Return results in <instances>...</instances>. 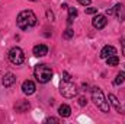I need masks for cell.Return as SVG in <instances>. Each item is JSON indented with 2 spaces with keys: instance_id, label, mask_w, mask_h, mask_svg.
Segmentation results:
<instances>
[{
  "instance_id": "cell-10",
  "label": "cell",
  "mask_w": 125,
  "mask_h": 124,
  "mask_svg": "<svg viewBox=\"0 0 125 124\" xmlns=\"http://www.w3.org/2000/svg\"><path fill=\"white\" fill-rule=\"evenodd\" d=\"M33 54L36 57H44V56L48 54V47L44 45V44H38V45L33 47Z\"/></svg>"
},
{
  "instance_id": "cell-16",
  "label": "cell",
  "mask_w": 125,
  "mask_h": 124,
  "mask_svg": "<svg viewBox=\"0 0 125 124\" xmlns=\"http://www.w3.org/2000/svg\"><path fill=\"white\" fill-rule=\"evenodd\" d=\"M106 63H108V66H118L119 59H118V56H116V54H114V56H111V57H108V59H106Z\"/></svg>"
},
{
  "instance_id": "cell-14",
  "label": "cell",
  "mask_w": 125,
  "mask_h": 124,
  "mask_svg": "<svg viewBox=\"0 0 125 124\" xmlns=\"http://www.w3.org/2000/svg\"><path fill=\"white\" fill-rule=\"evenodd\" d=\"M109 102L114 105V108L118 111V112H121V105H119V102H118V98L115 96V95H112V93H109Z\"/></svg>"
},
{
  "instance_id": "cell-18",
  "label": "cell",
  "mask_w": 125,
  "mask_h": 124,
  "mask_svg": "<svg viewBox=\"0 0 125 124\" xmlns=\"http://www.w3.org/2000/svg\"><path fill=\"white\" fill-rule=\"evenodd\" d=\"M73 35H74V31H73L71 28H68V29H65V31H64V34H62V38H64V39H70Z\"/></svg>"
},
{
  "instance_id": "cell-5",
  "label": "cell",
  "mask_w": 125,
  "mask_h": 124,
  "mask_svg": "<svg viewBox=\"0 0 125 124\" xmlns=\"http://www.w3.org/2000/svg\"><path fill=\"white\" fill-rule=\"evenodd\" d=\"M9 62L15 66H19L25 62V54H23V50L21 47H13L9 50Z\"/></svg>"
},
{
  "instance_id": "cell-25",
  "label": "cell",
  "mask_w": 125,
  "mask_h": 124,
  "mask_svg": "<svg viewBox=\"0 0 125 124\" xmlns=\"http://www.w3.org/2000/svg\"><path fill=\"white\" fill-rule=\"evenodd\" d=\"M119 42H121V45H122V56H125V39L122 38Z\"/></svg>"
},
{
  "instance_id": "cell-20",
  "label": "cell",
  "mask_w": 125,
  "mask_h": 124,
  "mask_svg": "<svg viewBox=\"0 0 125 124\" xmlns=\"http://www.w3.org/2000/svg\"><path fill=\"white\" fill-rule=\"evenodd\" d=\"M86 104H87V101H86V98H84V96H80V98H79V105H82V107H84Z\"/></svg>"
},
{
  "instance_id": "cell-27",
  "label": "cell",
  "mask_w": 125,
  "mask_h": 124,
  "mask_svg": "<svg viewBox=\"0 0 125 124\" xmlns=\"http://www.w3.org/2000/svg\"><path fill=\"white\" fill-rule=\"evenodd\" d=\"M29 1H38V0H29Z\"/></svg>"
},
{
  "instance_id": "cell-21",
  "label": "cell",
  "mask_w": 125,
  "mask_h": 124,
  "mask_svg": "<svg viewBox=\"0 0 125 124\" xmlns=\"http://www.w3.org/2000/svg\"><path fill=\"white\" fill-rule=\"evenodd\" d=\"M60 120L58 118H55V117H48L47 120H45V123H58Z\"/></svg>"
},
{
  "instance_id": "cell-3",
  "label": "cell",
  "mask_w": 125,
  "mask_h": 124,
  "mask_svg": "<svg viewBox=\"0 0 125 124\" xmlns=\"http://www.w3.org/2000/svg\"><path fill=\"white\" fill-rule=\"evenodd\" d=\"M92 99H93L94 105L102 112H109V102L106 101V98H105V95H103L100 88H97V86L92 88Z\"/></svg>"
},
{
  "instance_id": "cell-23",
  "label": "cell",
  "mask_w": 125,
  "mask_h": 124,
  "mask_svg": "<svg viewBox=\"0 0 125 124\" xmlns=\"http://www.w3.org/2000/svg\"><path fill=\"white\" fill-rule=\"evenodd\" d=\"M80 1V4H83V6H89L90 3H92V0H79Z\"/></svg>"
},
{
  "instance_id": "cell-22",
  "label": "cell",
  "mask_w": 125,
  "mask_h": 124,
  "mask_svg": "<svg viewBox=\"0 0 125 124\" xmlns=\"http://www.w3.org/2000/svg\"><path fill=\"white\" fill-rule=\"evenodd\" d=\"M62 80H71V76H70L67 72H64V73H62Z\"/></svg>"
},
{
  "instance_id": "cell-12",
  "label": "cell",
  "mask_w": 125,
  "mask_h": 124,
  "mask_svg": "<svg viewBox=\"0 0 125 124\" xmlns=\"http://www.w3.org/2000/svg\"><path fill=\"white\" fill-rule=\"evenodd\" d=\"M114 9H115V15H116V18H118V21L122 22V21L125 19V7H124V4L118 3Z\"/></svg>"
},
{
  "instance_id": "cell-15",
  "label": "cell",
  "mask_w": 125,
  "mask_h": 124,
  "mask_svg": "<svg viewBox=\"0 0 125 124\" xmlns=\"http://www.w3.org/2000/svg\"><path fill=\"white\" fill-rule=\"evenodd\" d=\"M124 82H125V72H119V73L116 74L114 83H115V85H122Z\"/></svg>"
},
{
  "instance_id": "cell-13",
  "label": "cell",
  "mask_w": 125,
  "mask_h": 124,
  "mask_svg": "<svg viewBox=\"0 0 125 124\" xmlns=\"http://www.w3.org/2000/svg\"><path fill=\"white\" fill-rule=\"evenodd\" d=\"M58 114H60L61 117H70L71 108H70L67 104H62V105H60V108H58Z\"/></svg>"
},
{
  "instance_id": "cell-7",
  "label": "cell",
  "mask_w": 125,
  "mask_h": 124,
  "mask_svg": "<svg viewBox=\"0 0 125 124\" xmlns=\"http://www.w3.org/2000/svg\"><path fill=\"white\" fill-rule=\"evenodd\" d=\"M114 54H116V48L114 47V45H105L102 50H100V59H108V57H111V56H114Z\"/></svg>"
},
{
  "instance_id": "cell-2",
  "label": "cell",
  "mask_w": 125,
  "mask_h": 124,
  "mask_svg": "<svg viewBox=\"0 0 125 124\" xmlns=\"http://www.w3.org/2000/svg\"><path fill=\"white\" fill-rule=\"evenodd\" d=\"M33 74H35V77L39 83H48L52 79L54 73H52V69L48 64H36L35 70H33Z\"/></svg>"
},
{
  "instance_id": "cell-17",
  "label": "cell",
  "mask_w": 125,
  "mask_h": 124,
  "mask_svg": "<svg viewBox=\"0 0 125 124\" xmlns=\"http://www.w3.org/2000/svg\"><path fill=\"white\" fill-rule=\"evenodd\" d=\"M77 16V9L76 7H68V24L73 22V18Z\"/></svg>"
},
{
  "instance_id": "cell-24",
  "label": "cell",
  "mask_w": 125,
  "mask_h": 124,
  "mask_svg": "<svg viewBox=\"0 0 125 124\" xmlns=\"http://www.w3.org/2000/svg\"><path fill=\"white\" fill-rule=\"evenodd\" d=\"M47 16H48V19H50V21H54V15H52V12H51V10H47Z\"/></svg>"
},
{
  "instance_id": "cell-6",
  "label": "cell",
  "mask_w": 125,
  "mask_h": 124,
  "mask_svg": "<svg viewBox=\"0 0 125 124\" xmlns=\"http://www.w3.org/2000/svg\"><path fill=\"white\" fill-rule=\"evenodd\" d=\"M106 24H108V19H106V16H103V15H96L93 18V21H92V25H93L96 29L105 28Z\"/></svg>"
},
{
  "instance_id": "cell-11",
  "label": "cell",
  "mask_w": 125,
  "mask_h": 124,
  "mask_svg": "<svg viewBox=\"0 0 125 124\" xmlns=\"http://www.w3.org/2000/svg\"><path fill=\"white\" fill-rule=\"evenodd\" d=\"M29 110V102L28 101H19L18 104H15V111L16 112H26Z\"/></svg>"
},
{
  "instance_id": "cell-4",
  "label": "cell",
  "mask_w": 125,
  "mask_h": 124,
  "mask_svg": "<svg viewBox=\"0 0 125 124\" xmlns=\"http://www.w3.org/2000/svg\"><path fill=\"white\" fill-rule=\"evenodd\" d=\"M60 93L64 98H74L77 95V88L71 80H61L60 83Z\"/></svg>"
},
{
  "instance_id": "cell-9",
  "label": "cell",
  "mask_w": 125,
  "mask_h": 124,
  "mask_svg": "<svg viewBox=\"0 0 125 124\" xmlns=\"http://www.w3.org/2000/svg\"><path fill=\"white\" fill-rule=\"evenodd\" d=\"M35 89H36V86H35V83L32 80H25L22 83V92L25 95H32L35 92Z\"/></svg>"
},
{
  "instance_id": "cell-26",
  "label": "cell",
  "mask_w": 125,
  "mask_h": 124,
  "mask_svg": "<svg viewBox=\"0 0 125 124\" xmlns=\"http://www.w3.org/2000/svg\"><path fill=\"white\" fill-rule=\"evenodd\" d=\"M114 13H115V9H108V10H106V15H109V16L114 15Z\"/></svg>"
},
{
  "instance_id": "cell-19",
  "label": "cell",
  "mask_w": 125,
  "mask_h": 124,
  "mask_svg": "<svg viewBox=\"0 0 125 124\" xmlns=\"http://www.w3.org/2000/svg\"><path fill=\"white\" fill-rule=\"evenodd\" d=\"M97 13V7H87L86 9V15H94Z\"/></svg>"
},
{
  "instance_id": "cell-8",
  "label": "cell",
  "mask_w": 125,
  "mask_h": 124,
  "mask_svg": "<svg viewBox=\"0 0 125 124\" xmlns=\"http://www.w3.org/2000/svg\"><path fill=\"white\" fill-rule=\"evenodd\" d=\"M15 82H16V76H15L13 73H10V72L4 73V76H3V79H1V83H3L4 88H10L12 85H15Z\"/></svg>"
},
{
  "instance_id": "cell-1",
  "label": "cell",
  "mask_w": 125,
  "mask_h": 124,
  "mask_svg": "<svg viewBox=\"0 0 125 124\" xmlns=\"http://www.w3.org/2000/svg\"><path fill=\"white\" fill-rule=\"evenodd\" d=\"M16 24L22 31H28L36 25V15L32 10H22L16 18Z\"/></svg>"
}]
</instances>
